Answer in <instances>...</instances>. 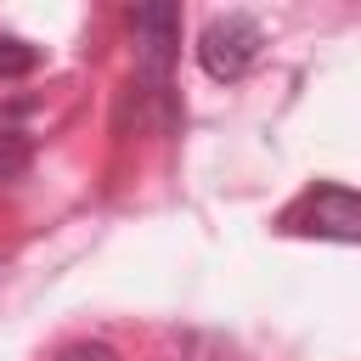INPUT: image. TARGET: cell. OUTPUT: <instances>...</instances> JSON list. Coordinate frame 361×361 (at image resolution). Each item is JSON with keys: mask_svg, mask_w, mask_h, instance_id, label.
I'll list each match as a JSON object with an SVG mask.
<instances>
[{"mask_svg": "<svg viewBox=\"0 0 361 361\" xmlns=\"http://www.w3.org/2000/svg\"><path fill=\"white\" fill-rule=\"evenodd\" d=\"M130 28H135V68H141L147 96H169V62H175V45H180V11L164 6V0H147V6L130 11Z\"/></svg>", "mask_w": 361, "mask_h": 361, "instance_id": "cell-1", "label": "cell"}, {"mask_svg": "<svg viewBox=\"0 0 361 361\" xmlns=\"http://www.w3.org/2000/svg\"><path fill=\"white\" fill-rule=\"evenodd\" d=\"M259 45H265V34H259V23L254 17H243V11H226V17H214L203 34H197V62H203V73L209 79H243L254 62H259Z\"/></svg>", "mask_w": 361, "mask_h": 361, "instance_id": "cell-2", "label": "cell"}, {"mask_svg": "<svg viewBox=\"0 0 361 361\" xmlns=\"http://www.w3.org/2000/svg\"><path fill=\"white\" fill-rule=\"evenodd\" d=\"M288 231H316V237H333V243H355L361 237V203L350 186H316L293 214H288Z\"/></svg>", "mask_w": 361, "mask_h": 361, "instance_id": "cell-3", "label": "cell"}, {"mask_svg": "<svg viewBox=\"0 0 361 361\" xmlns=\"http://www.w3.org/2000/svg\"><path fill=\"white\" fill-rule=\"evenodd\" d=\"M34 68H39V45L0 34V79H23V73H34Z\"/></svg>", "mask_w": 361, "mask_h": 361, "instance_id": "cell-4", "label": "cell"}, {"mask_svg": "<svg viewBox=\"0 0 361 361\" xmlns=\"http://www.w3.org/2000/svg\"><path fill=\"white\" fill-rule=\"evenodd\" d=\"M28 169V141L17 130H0V180H17Z\"/></svg>", "mask_w": 361, "mask_h": 361, "instance_id": "cell-5", "label": "cell"}, {"mask_svg": "<svg viewBox=\"0 0 361 361\" xmlns=\"http://www.w3.org/2000/svg\"><path fill=\"white\" fill-rule=\"evenodd\" d=\"M56 361H118V355H113L107 344H96V338H79V344H68Z\"/></svg>", "mask_w": 361, "mask_h": 361, "instance_id": "cell-6", "label": "cell"}]
</instances>
